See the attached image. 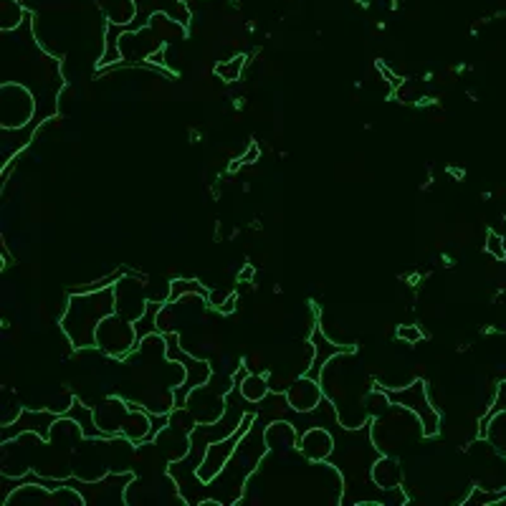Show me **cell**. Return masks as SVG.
Listing matches in <instances>:
<instances>
[{"label":"cell","instance_id":"cell-1","mask_svg":"<svg viewBox=\"0 0 506 506\" xmlns=\"http://www.w3.org/2000/svg\"><path fill=\"white\" fill-rule=\"evenodd\" d=\"M319 383L324 388V398L334 405L337 418L345 428H360V425L370 423V415L365 410V398L373 390L375 380L362 368L357 347L334 355L324 365Z\"/></svg>","mask_w":506,"mask_h":506},{"label":"cell","instance_id":"cell-2","mask_svg":"<svg viewBox=\"0 0 506 506\" xmlns=\"http://www.w3.org/2000/svg\"><path fill=\"white\" fill-rule=\"evenodd\" d=\"M263 430H266V423L261 420V415H256L248 433L236 445L233 456L226 461L223 471L211 484H206V491H203L201 499L203 506H233L238 501H243L248 479L256 473V468L261 466V461L268 453Z\"/></svg>","mask_w":506,"mask_h":506},{"label":"cell","instance_id":"cell-3","mask_svg":"<svg viewBox=\"0 0 506 506\" xmlns=\"http://www.w3.org/2000/svg\"><path fill=\"white\" fill-rule=\"evenodd\" d=\"M114 312V286L99 291H71L61 314V332L74 350H96V327Z\"/></svg>","mask_w":506,"mask_h":506},{"label":"cell","instance_id":"cell-4","mask_svg":"<svg viewBox=\"0 0 506 506\" xmlns=\"http://www.w3.org/2000/svg\"><path fill=\"white\" fill-rule=\"evenodd\" d=\"M370 430H373V443L378 445V451L390 453V456H398L400 451L410 448V443L425 438L418 415L403 405H390L385 413L375 415L370 420Z\"/></svg>","mask_w":506,"mask_h":506},{"label":"cell","instance_id":"cell-5","mask_svg":"<svg viewBox=\"0 0 506 506\" xmlns=\"http://www.w3.org/2000/svg\"><path fill=\"white\" fill-rule=\"evenodd\" d=\"M388 400L393 405H403L408 410H413L423 425V435L425 438H435L440 433V413L435 410V405L428 398V388H425V380L415 378L410 385H380Z\"/></svg>","mask_w":506,"mask_h":506},{"label":"cell","instance_id":"cell-6","mask_svg":"<svg viewBox=\"0 0 506 506\" xmlns=\"http://www.w3.org/2000/svg\"><path fill=\"white\" fill-rule=\"evenodd\" d=\"M139 345L134 322L124 319L122 314H109L104 322L96 327V350L111 360H127Z\"/></svg>","mask_w":506,"mask_h":506},{"label":"cell","instance_id":"cell-7","mask_svg":"<svg viewBox=\"0 0 506 506\" xmlns=\"http://www.w3.org/2000/svg\"><path fill=\"white\" fill-rule=\"evenodd\" d=\"M36 119L34 91L18 81L0 84V127L21 129Z\"/></svg>","mask_w":506,"mask_h":506},{"label":"cell","instance_id":"cell-8","mask_svg":"<svg viewBox=\"0 0 506 506\" xmlns=\"http://www.w3.org/2000/svg\"><path fill=\"white\" fill-rule=\"evenodd\" d=\"M233 388H236L233 375L223 380L221 385H213V378H211L206 385H198V388L190 393L185 408L193 413V418L198 423H216L218 418H223V413H226V395H228Z\"/></svg>","mask_w":506,"mask_h":506},{"label":"cell","instance_id":"cell-9","mask_svg":"<svg viewBox=\"0 0 506 506\" xmlns=\"http://www.w3.org/2000/svg\"><path fill=\"white\" fill-rule=\"evenodd\" d=\"M256 415H258V413H246L243 423H241L238 428H236L233 433L228 435V438H221V440H216V443L208 445L206 456H203V463L198 466V471H195V473H198V479H201L203 484H211V481L216 479L218 473L223 471L226 461H228V458L233 456L236 445H238L241 438H243V435L248 433L251 423L256 420Z\"/></svg>","mask_w":506,"mask_h":506},{"label":"cell","instance_id":"cell-10","mask_svg":"<svg viewBox=\"0 0 506 506\" xmlns=\"http://www.w3.org/2000/svg\"><path fill=\"white\" fill-rule=\"evenodd\" d=\"M150 301L152 299L147 294V284L134 273H122L114 281V309L129 322H137L145 314Z\"/></svg>","mask_w":506,"mask_h":506},{"label":"cell","instance_id":"cell-11","mask_svg":"<svg viewBox=\"0 0 506 506\" xmlns=\"http://www.w3.org/2000/svg\"><path fill=\"white\" fill-rule=\"evenodd\" d=\"M165 49V41L155 34V28L145 26L139 31H124L119 39V51H122V64L124 66H139L147 64L150 56Z\"/></svg>","mask_w":506,"mask_h":506},{"label":"cell","instance_id":"cell-12","mask_svg":"<svg viewBox=\"0 0 506 506\" xmlns=\"http://www.w3.org/2000/svg\"><path fill=\"white\" fill-rule=\"evenodd\" d=\"M59 413H54L51 408H39V410H31V408H23L21 415L13 420L11 425H0L3 428V440H11L21 433H36L44 440L51 438V430H54V423L59 420Z\"/></svg>","mask_w":506,"mask_h":506},{"label":"cell","instance_id":"cell-13","mask_svg":"<svg viewBox=\"0 0 506 506\" xmlns=\"http://www.w3.org/2000/svg\"><path fill=\"white\" fill-rule=\"evenodd\" d=\"M284 395H286V403H289V410L314 413L324 400V388L317 378H309V375L304 373L291 380Z\"/></svg>","mask_w":506,"mask_h":506},{"label":"cell","instance_id":"cell-14","mask_svg":"<svg viewBox=\"0 0 506 506\" xmlns=\"http://www.w3.org/2000/svg\"><path fill=\"white\" fill-rule=\"evenodd\" d=\"M94 418H96V425L99 430L111 438V435H122L124 430V423H127L129 418V400H122L117 395H109L94 405Z\"/></svg>","mask_w":506,"mask_h":506},{"label":"cell","instance_id":"cell-15","mask_svg":"<svg viewBox=\"0 0 506 506\" xmlns=\"http://www.w3.org/2000/svg\"><path fill=\"white\" fill-rule=\"evenodd\" d=\"M334 433L327 425H312L299 435V453L309 461H329L334 453Z\"/></svg>","mask_w":506,"mask_h":506},{"label":"cell","instance_id":"cell-16","mask_svg":"<svg viewBox=\"0 0 506 506\" xmlns=\"http://www.w3.org/2000/svg\"><path fill=\"white\" fill-rule=\"evenodd\" d=\"M263 438H266L268 451L286 453V451H296V448H299V430H296V425L291 423V420H286V418H276V420L266 423Z\"/></svg>","mask_w":506,"mask_h":506},{"label":"cell","instance_id":"cell-17","mask_svg":"<svg viewBox=\"0 0 506 506\" xmlns=\"http://www.w3.org/2000/svg\"><path fill=\"white\" fill-rule=\"evenodd\" d=\"M309 342H312V347H314V360H312V368L306 370V375H309V378H317V380H319V375H322L324 365H327L334 355H340V352H347V350L355 347V345H334L327 334H324V329L319 327V324L314 327L312 340Z\"/></svg>","mask_w":506,"mask_h":506},{"label":"cell","instance_id":"cell-18","mask_svg":"<svg viewBox=\"0 0 506 506\" xmlns=\"http://www.w3.org/2000/svg\"><path fill=\"white\" fill-rule=\"evenodd\" d=\"M373 476L375 486L383 491H395L403 489V466L398 461V456H390V453H380L378 461L373 463Z\"/></svg>","mask_w":506,"mask_h":506},{"label":"cell","instance_id":"cell-19","mask_svg":"<svg viewBox=\"0 0 506 506\" xmlns=\"http://www.w3.org/2000/svg\"><path fill=\"white\" fill-rule=\"evenodd\" d=\"M479 438H486L496 451L506 456V410L494 413L491 418H481Z\"/></svg>","mask_w":506,"mask_h":506},{"label":"cell","instance_id":"cell-20","mask_svg":"<svg viewBox=\"0 0 506 506\" xmlns=\"http://www.w3.org/2000/svg\"><path fill=\"white\" fill-rule=\"evenodd\" d=\"M66 418H71V420H76L79 428L84 430V438H106L104 433L99 430V425H96V418H94V405H84L79 398H74L71 408H69L66 413H64Z\"/></svg>","mask_w":506,"mask_h":506},{"label":"cell","instance_id":"cell-21","mask_svg":"<svg viewBox=\"0 0 506 506\" xmlns=\"http://www.w3.org/2000/svg\"><path fill=\"white\" fill-rule=\"evenodd\" d=\"M28 18H31V13L21 0H0V31L3 34L18 31L21 26H26Z\"/></svg>","mask_w":506,"mask_h":506},{"label":"cell","instance_id":"cell-22","mask_svg":"<svg viewBox=\"0 0 506 506\" xmlns=\"http://www.w3.org/2000/svg\"><path fill=\"white\" fill-rule=\"evenodd\" d=\"M101 8V16L106 23H117V26H127L137 16V6L134 0H96Z\"/></svg>","mask_w":506,"mask_h":506},{"label":"cell","instance_id":"cell-23","mask_svg":"<svg viewBox=\"0 0 506 506\" xmlns=\"http://www.w3.org/2000/svg\"><path fill=\"white\" fill-rule=\"evenodd\" d=\"M238 390L241 395H243L246 403L251 405H256V403H263L271 393V383H268L266 375H256V373H248L243 380L238 383Z\"/></svg>","mask_w":506,"mask_h":506},{"label":"cell","instance_id":"cell-24","mask_svg":"<svg viewBox=\"0 0 506 506\" xmlns=\"http://www.w3.org/2000/svg\"><path fill=\"white\" fill-rule=\"evenodd\" d=\"M188 294H201L208 299V294L211 291L206 289V286L201 284V281H195V278H173L170 281V294H167V304H173V301L183 299V296Z\"/></svg>","mask_w":506,"mask_h":506},{"label":"cell","instance_id":"cell-25","mask_svg":"<svg viewBox=\"0 0 506 506\" xmlns=\"http://www.w3.org/2000/svg\"><path fill=\"white\" fill-rule=\"evenodd\" d=\"M160 309H162V301H150L145 314L134 322V329H137L139 340H145V337H150V334L160 332V329H157V314H160Z\"/></svg>","mask_w":506,"mask_h":506},{"label":"cell","instance_id":"cell-26","mask_svg":"<svg viewBox=\"0 0 506 506\" xmlns=\"http://www.w3.org/2000/svg\"><path fill=\"white\" fill-rule=\"evenodd\" d=\"M246 61H248V56L238 54V56H233L231 61H221V64H216V69H213V71H216V76H218V79H223V81H228V84H233V81H238L241 74H243Z\"/></svg>","mask_w":506,"mask_h":506},{"label":"cell","instance_id":"cell-27","mask_svg":"<svg viewBox=\"0 0 506 506\" xmlns=\"http://www.w3.org/2000/svg\"><path fill=\"white\" fill-rule=\"evenodd\" d=\"M486 253H489V256H494L496 261H504L506 258V243H504V238H501L499 233H496V231H489V233H486Z\"/></svg>","mask_w":506,"mask_h":506},{"label":"cell","instance_id":"cell-28","mask_svg":"<svg viewBox=\"0 0 506 506\" xmlns=\"http://www.w3.org/2000/svg\"><path fill=\"white\" fill-rule=\"evenodd\" d=\"M395 337L400 342H405V345H418V342L423 340L425 334L420 332V329L415 327V324H400V327L395 329Z\"/></svg>","mask_w":506,"mask_h":506},{"label":"cell","instance_id":"cell-29","mask_svg":"<svg viewBox=\"0 0 506 506\" xmlns=\"http://www.w3.org/2000/svg\"><path fill=\"white\" fill-rule=\"evenodd\" d=\"M499 410H506V380H501L499 388H496V395H494V403H491V408L486 410L484 418H491L494 413Z\"/></svg>","mask_w":506,"mask_h":506},{"label":"cell","instance_id":"cell-30","mask_svg":"<svg viewBox=\"0 0 506 506\" xmlns=\"http://www.w3.org/2000/svg\"><path fill=\"white\" fill-rule=\"evenodd\" d=\"M236 309H238V296H236V291H233V294H231L228 299H226L221 306H218V314H221V317H228V314H233Z\"/></svg>","mask_w":506,"mask_h":506},{"label":"cell","instance_id":"cell-31","mask_svg":"<svg viewBox=\"0 0 506 506\" xmlns=\"http://www.w3.org/2000/svg\"><path fill=\"white\" fill-rule=\"evenodd\" d=\"M258 157H261V150H258L256 142H251L248 150L241 155V162H243V165H253V162H258Z\"/></svg>","mask_w":506,"mask_h":506},{"label":"cell","instance_id":"cell-32","mask_svg":"<svg viewBox=\"0 0 506 506\" xmlns=\"http://www.w3.org/2000/svg\"><path fill=\"white\" fill-rule=\"evenodd\" d=\"M233 294V291H211V294H208V306H213V309H218V306L223 304V301L228 299V296Z\"/></svg>","mask_w":506,"mask_h":506},{"label":"cell","instance_id":"cell-33","mask_svg":"<svg viewBox=\"0 0 506 506\" xmlns=\"http://www.w3.org/2000/svg\"><path fill=\"white\" fill-rule=\"evenodd\" d=\"M253 276H256V268L251 266V263H246V266L238 271V284H251V281H253Z\"/></svg>","mask_w":506,"mask_h":506},{"label":"cell","instance_id":"cell-34","mask_svg":"<svg viewBox=\"0 0 506 506\" xmlns=\"http://www.w3.org/2000/svg\"><path fill=\"white\" fill-rule=\"evenodd\" d=\"M504 496H506V489L499 491V494H491V504H494V501H499V499H504ZM491 504H489V506H491Z\"/></svg>","mask_w":506,"mask_h":506},{"label":"cell","instance_id":"cell-35","mask_svg":"<svg viewBox=\"0 0 506 506\" xmlns=\"http://www.w3.org/2000/svg\"><path fill=\"white\" fill-rule=\"evenodd\" d=\"M185 3H188V6H190V3H193V0H185Z\"/></svg>","mask_w":506,"mask_h":506}]
</instances>
